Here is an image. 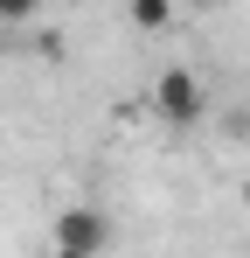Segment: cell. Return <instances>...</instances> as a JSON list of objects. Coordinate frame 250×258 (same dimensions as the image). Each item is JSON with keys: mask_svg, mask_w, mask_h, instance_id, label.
Instances as JSON below:
<instances>
[{"mask_svg": "<svg viewBox=\"0 0 250 258\" xmlns=\"http://www.w3.org/2000/svg\"><path fill=\"white\" fill-rule=\"evenodd\" d=\"M111 244V216L97 210V203H70V210L49 223V251L56 258H97Z\"/></svg>", "mask_w": 250, "mask_h": 258, "instance_id": "cell-1", "label": "cell"}, {"mask_svg": "<svg viewBox=\"0 0 250 258\" xmlns=\"http://www.w3.org/2000/svg\"><path fill=\"white\" fill-rule=\"evenodd\" d=\"M153 112H160L167 126H195L208 112V91H202V77L188 70V63H167L160 77H153Z\"/></svg>", "mask_w": 250, "mask_h": 258, "instance_id": "cell-2", "label": "cell"}, {"mask_svg": "<svg viewBox=\"0 0 250 258\" xmlns=\"http://www.w3.org/2000/svg\"><path fill=\"white\" fill-rule=\"evenodd\" d=\"M125 14H132L139 35H167L174 28V0H125Z\"/></svg>", "mask_w": 250, "mask_h": 258, "instance_id": "cell-3", "label": "cell"}, {"mask_svg": "<svg viewBox=\"0 0 250 258\" xmlns=\"http://www.w3.org/2000/svg\"><path fill=\"white\" fill-rule=\"evenodd\" d=\"M42 14V0H0V21H7V28H21V21H35Z\"/></svg>", "mask_w": 250, "mask_h": 258, "instance_id": "cell-4", "label": "cell"}, {"mask_svg": "<svg viewBox=\"0 0 250 258\" xmlns=\"http://www.w3.org/2000/svg\"><path fill=\"white\" fill-rule=\"evenodd\" d=\"M243 203H250V174H243Z\"/></svg>", "mask_w": 250, "mask_h": 258, "instance_id": "cell-5", "label": "cell"}]
</instances>
